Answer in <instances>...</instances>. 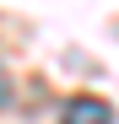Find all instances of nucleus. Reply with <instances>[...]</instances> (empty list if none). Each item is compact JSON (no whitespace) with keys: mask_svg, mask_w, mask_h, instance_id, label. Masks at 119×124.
I'll return each mask as SVG.
<instances>
[{"mask_svg":"<svg viewBox=\"0 0 119 124\" xmlns=\"http://www.w3.org/2000/svg\"><path fill=\"white\" fill-rule=\"evenodd\" d=\"M11 102V81H6V70H0V108Z\"/></svg>","mask_w":119,"mask_h":124,"instance_id":"nucleus-2","label":"nucleus"},{"mask_svg":"<svg viewBox=\"0 0 119 124\" xmlns=\"http://www.w3.org/2000/svg\"><path fill=\"white\" fill-rule=\"evenodd\" d=\"M65 124H114V108L103 97H70L65 102Z\"/></svg>","mask_w":119,"mask_h":124,"instance_id":"nucleus-1","label":"nucleus"}]
</instances>
